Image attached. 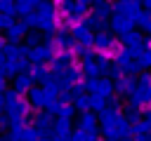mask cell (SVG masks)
<instances>
[{"label":"cell","mask_w":151,"mask_h":141,"mask_svg":"<svg viewBox=\"0 0 151 141\" xmlns=\"http://www.w3.org/2000/svg\"><path fill=\"white\" fill-rule=\"evenodd\" d=\"M76 35H78V40H83V42H92V33L87 31V28H76Z\"/></svg>","instance_id":"1"},{"label":"cell","mask_w":151,"mask_h":141,"mask_svg":"<svg viewBox=\"0 0 151 141\" xmlns=\"http://www.w3.org/2000/svg\"><path fill=\"white\" fill-rule=\"evenodd\" d=\"M113 26H116L118 31H127V28H130V21H123V16H116V19H113Z\"/></svg>","instance_id":"2"},{"label":"cell","mask_w":151,"mask_h":141,"mask_svg":"<svg viewBox=\"0 0 151 141\" xmlns=\"http://www.w3.org/2000/svg\"><path fill=\"white\" fill-rule=\"evenodd\" d=\"M33 61H45L47 59V52L45 49H33V56H31Z\"/></svg>","instance_id":"3"},{"label":"cell","mask_w":151,"mask_h":141,"mask_svg":"<svg viewBox=\"0 0 151 141\" xmlns=\"http://www.w3.org/2000/svg\"><path fill=\"white\" fill-rule=\"evenodd\" d=\"M80 125H83L85 129H92V127H94V118H92V115H83V120H80Z\"/></svg>","instance_id":"4"},{"label":"cell","mask_w":151,"mask_h":141,"mask_svg":"<svg viewBox=\"0 0 151 141\" xmlns=\"http://www.w3.org/2000/svg\"><path fill=\"white\" fill-rule=\"evenodd\" d=\"M97 45H99V47H109V45H111V38L101 33V35H97Z\"/></svg>","instance_id":"5"},{"label":"cell","mask_w":151,"mask_h":141,"mask_svg":"<svg viewBox=\"0 0 151 141\" xmlns=\"http://www.w3.org/2000/svg\"><path fill=\"white\" fill-rule=\"evenodd\" d=\"M125 42L137 45V42H139V33H127V35H125Z\"/></svg>","instance_id":"6"},{"label":"cell","mask_w":151,"mask_h":141,"mask_svg":"<svg viewBox=\"0 0 151 141\" xmlns=\"http://www.w3.org/2000/svg\"><path fill=\"white\" fill-rule=\"evenodd\" d=\"M28 82H31V75H28V78H19L17 87H19V89H24V87H28Z\"/></svg>","instance_id":"7"},{"label":"cell","mask_w":151,"mask_h":141,"mask_svg":"<svg viewBox=\"0 0 151 141\" xmlns=\"http://www.w3.org/2000/svg\"><path fill=\"white\" fill-rule=\"evenodd\" d=\"M87 106H90V99L80 96V99H78V108H87Z\"/></svg>","instance_id":"8"},{"label":"cell","mask_w":151,"mask_h":141,"mask_svg":"<svg viewBox=\"0 0 151 141\" xmlns=\"http://www.w3.org/2000/svg\"><path fill=\"white\" fill-rule=\"evenodd\" d=\"M142 63H144V66H151V52H146V54L142 56Z\"/></svg>","instance_id":"9"},{"label":"cell","mask_w":151,"mask_h":141,"mask_svg":"<svg viewBox=\"0 0 151 141\" xmlns=\"http://www.w3.org/2000/svg\"><path fill=\"white\" fill-rule=\"evenodd\" d=\"M146 7H151V0H146Z\"/></svg>","instance_id":"10"},{"label":"cell","mask_w":151,"mask_h":141,"mask_svg":"<svg viewBox=\"0 0 151 141\" xmlns=\"http://www.w3.org/2000/svg\"><path fill=\"white\" fill-rule=\"evenodd\" d=\"M94 2H104V0H94Z\"/></svg>","instance_id":"11"},{"label":"cell","mask_w":151,"mask_h":141,"mask_svg":"<svg viewBox=\"0 0 151 141\" xmlns=\"http://www.w3.org/2000/svg\"><path fill=\"white\" fill-rule=\"evenodd\" d=\"M0 26H2V21H0Z\"/></svg>","instance_id":"12"}]
</instances>
